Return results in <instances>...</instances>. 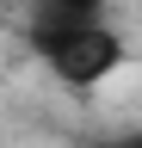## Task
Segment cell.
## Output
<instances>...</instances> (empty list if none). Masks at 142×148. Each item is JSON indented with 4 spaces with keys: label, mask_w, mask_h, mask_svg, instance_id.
Listing matches in <instances>:
<instances>
[{
    "label": "cell",
    "mask_w": 142,
    "mask_h": 148,
    "mask_svg": "<svg viewBox=\"0 0 142 148\" xmlns=\"http://www.w3.org/2000/svg\"><path fill=\"white\" fill-rule=\"evenodd\" d=\"M31 49L68 92H93L130 62V43L105 18H31Z\"/></svg>",
    "instance_id": "1"
},
{
    "label": "cell",
    "mask_w": 142,
    "mask_h": 148,
    "mask_svg": "<svg viewBox=\"0 0 142 148\" xmlns=\"http://www.w3.org/2000/svg\"><path fill=\"white\" fill-rule=\"evenodd\" d=\"M37 12H43V18H99L105 0H43Z\"/></svg>",
    "instance_id": "2"
},
{
    "label": "cell",
    "mask_w": 142,
    "mask_h": 148,
    "mask_svg": "<svg viewBox=\"0 0 142 148\" xmlns=\"http://www.w3.org/2000/svg\"><path fill=\"white\" fill-rule=\"evenodd\" d=\"M93 148H142V130H123V136H99Z\"/></svg>",
    "instance_id": "3"
}]
</instances>
